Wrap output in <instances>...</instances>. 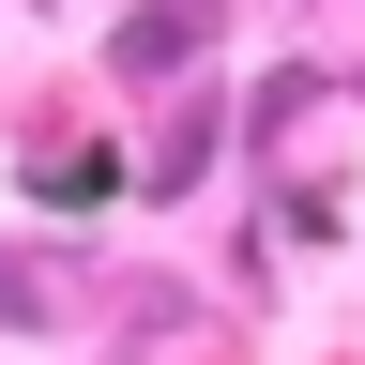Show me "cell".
<instances>
[{
	"label": "cell",
	"instance_id": "1",
	"mask_svg": "<svg viewBox=\"0 0 365 365\" xmlns=\"http://www.w3.org/2000/svg\"><path fill=\"white\" fill-rule=\"evenodd\" d=\"M198 46H213V0H153V16L107 31V76H182Z\"/></svg>",
	"mask_w": 365,
	"mask_h": 365
}]
</instances>
